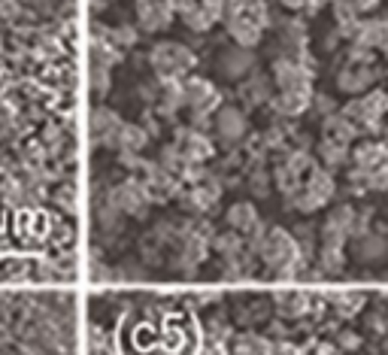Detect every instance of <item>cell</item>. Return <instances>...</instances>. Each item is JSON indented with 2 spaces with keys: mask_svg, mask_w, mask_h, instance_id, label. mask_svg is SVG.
<instances>
[{
  "mask_svg": "<svg viewBox=\"0 0 388 355\" xmlns=\"http://www.w3.org/2000/svg\"><path fill=\"white\" fill-rule=\"evenodd\" d=\"M146 140H149V134L143 131L140 125H121V131H119V143H116V149L119 152H137L146 146Z\"/></svg>",
  "mask_w": 388,
  "mask_h": 355,
  "instance_id": "obj_15",
  "label": "cell"
},
{
  "mask_svg": "<svg viewBox=\"0 0 388 355\" xmlns=\"http://www.w3.org/2000/svg\"><path fill=\"white\" fill-rule=\"evenodd\" d=\"M216 131L224 143H237L246 134V116L237 107H222L216 113Z\"/></svg>",
  "mask_w": 388,
  "mask_h": 355,
  "instance_id": "obj_7",
  "label": "cell"
},
{
  "mask_svg": "<svg viewBox=\"0 0 388 355\" xmlns=\"http://www.w3.org/2000/svg\"><path fill=\"white\" fill-rule=\"evenodd\" d=\"M107 4H112V0H91V6H95V9H100V6H107Z\"/></svg>",
  "mask_w": 388,
  "mask_h": 355,
  "instance_id": "obj_24",
  "label": "cell"
},
{
  "mask_svg": "<svg viewBox=\"0 0 388 355\" xmlns=\"http://www.w3.org/2000/svg\"><path fill=\"white\" fill-rule=\"evenodd\" d=\"M228 225L234 231H240V234H249V231L258 228V210L249 200H240V204H234L228 210Z\"/></svg>",
  "mask_w": 388,
  "mask_h": 355,
  "instance_id": "obj_11",
  "label": "cell"
},
{
  "mask_svg": "<svg viewBox=\"0 0 388 355\" xmlns=\"http://www.w3.org/2000/svg\"><path fill=\"white\" fill-rule=\"evenodd\" d=\"M385 146H388V134H385Z\"/></svg>",
  "mask_w": 388,
  "mask_h": 355,
  "instance_id": "obj_25",
  "label": "cell"
},
{
  "mask_svg": "<svg viewBox=\"0 0 388 355\" xmlns=\"http://www.w3.org/2000/svg\"><path fill=\"white\" fill-rule=\"evenodd\" d=\"M212 246H216L224 258H234V255H237V252H243V234H240V231H234V228H231L228 234H222V237L212 240Z\"/></svg>",
  "mask_w": 388,
  "mask_h": 355,
  "instance_id": "obj_17",
  "label": "cell"
},
{
  "mask_svg": "<svg viewBox=\"0 0 388 355\" xmlns=\"http://www.w3.org/2000/svg\"><path fill=\"white\" fill-rule=\"evenodd\" d=\"M370 83H373V70L364 67V61H352L349 67H343L340 73H337V85L343 91H349V95H358V91H364Z\"/></svg>",
  "mask_w": 388,
  "mask_h": 355,
  "instance_id": "obj_10",
  "label": "cell"
},
{
  "mask_svg": "<svg viewBox=\"0 0 388 355\" xmlns=\"http://www.w3.org/2000/svg\"><path fill=\"white\" fill-rule=\"evenodd\" d=\"M109 204L116 207L119 212H131V216H140L149 204V195H146V186L137 179H128L109 195Z\"/></svg>",
  "mask_w": 388,
  "mask_h": 355,
  "instance_id": "obj_4",
  "label": "cell"
},
{
  "mask_svg": "<svg viewBox=\"0 0 388 355\" xmlns=\"http://www.w3.org/2000/svg\"><path fill=\"white\" fill-rule=\"evenodd\" d=\"M240 95H246L249 104H264V100H267V79L255 76V79H249V83H243Z\"/></svg>",
  "mask_w": 388,
  "mask_h": 355,
  "instance_id": "obj_18",
  "label": "cell"
},
{
  "mask_svg": "<svg viewBox=\"0 0 388 355\" xmlns=\"http://www.w3.org/2000/svg\"><path fill=\"white\" fill-rule=\"evenodd\" d=\"M319 155H322V161L328 167H340L343 161H346V143H337V140H328V137H322V146H319Z\"/></svg>",
  "mask_w": 388,
  "mask_h": 355,
  "instance_id": "obj_16",
  "label": "cell"
},
{
  "mask_svg": "<svg viewBox=\"0 0 388 355\" xmlns=\"http://www.w3.org/2000/svg\"><path fill=\"white\" fill-rule=\"evenodd\" d=\"M252 64H255V55L249 52V46H234L219 58V70L228 79H243L252 70Z\"/></svg>",
  "mask_w": 388,
  "mask_h": 355,
  "instance_id": "obj_8",
  "label": "cell"
},
{
  "mask_svg": "<svg viewBox=\"0 0 388 355\" xmlns=\"http://www.w3.org/2000/svg\"><path fill=\"white\" fill-rule=\"evenodd\" d=\"M319 109H322V113H331V100L319 95Z\"/></svg>",
  "mask_w": 388,
  "mask_h": 355,
  "instance_id": "obj_23",
  "label": "cell"
},
{
  "mask_svg": "<svg viewBox=\"0 0 388 355\" xmlns=\"http://www.w3.org/2000/svg\"><path fill=\"white\" fill-rule=\"evenodd\" d=\"M121 125H125V121H121L107 107H97L95 113H91V137H95V143H100V146H112V149H116Z\"/></svg>",
  "mask_w": 388,
  "mask_h": 355,
  "instance_id": "obj_5",
  "label": "cell"
},
{
  "mask_svg": "<svg viewBox=\"0 0 388 355\" xmlns=\"http://www.w3.org/2000/svg\"><path fill=\"white\" fill-rule=\"evenodd\" d=\"M340 343H343V347H352V349H355V347H358L361 340L355 337V334H343V337H340Z\"/></svg>",
  "mask_w": 388,
  "mask_h": 355,
  "instance_id": "obj_22",
  "label": "cell"
},
{
  "mask_svg": "<svg viewBox=\"0 0 388 355\" xmlns=\"http://www.w3.org/2000/svg\"><path fill=\"white\" fill-rule=\"evenodd\" d=\"M176 146H179L182 155H186V161H191V164H194V161H207L212 155V143L200 134V131H191V128L179 131V134H176Z\"/></svg>",
  "mask_w": 388,
  "mask_h": 355,
  "instance_id": "obj_9",
  "label": "cell"
},
{
  "mask_svg": "<svg viewBox=\"0 0 388 355\" xmlns=\"http://www.w3.org/2000/svg\"><path fill=\"white\" fill-rule=\"evenodd\" d=\"M273 107L279 109L282 116H298L310 107V88H289V91H279V97L273 100Z\"/></svg>",
  "mask_w": 388,
  "mask_h": 355,
  "instance_id": "obj_12",
  "label": "cell"
},
{
  "mask_svg": "<svg viewBox=\"0 0 388 355\" xmlns=\"http://www.w3.org/2000/svg\"><path fill=\"white\" fill-rule=\"evenodd\" d=\"M107 88H109V67L91 64V91L95 95H107Z\"/></svg>",
  "mask_w": 388,
  "mask_h": 355,
  "instance_id": "obj_19",
  "label": "cell"
},
{
  "mask_svg": "<svg viewBox=\"0 0 388 355\" xmlns=\"http://www.w3.org/2000/svg\"><path fill=\"white\" fill-rule=\"evenodd\" d=\"M322 134L328 137V140H337V143H346V146H349V143H352V137L358 134V128H355L346 116L331 113L328 119H325V125H322Z\"/></svg>",
  "mask_w": 388,
  "mask_h": 355,
  "instance_id": "obj_13",
  "label": "cell"
},
{
  "mask_svg": "<svg viewBox=\"0 0 388 355\" xmlns=\"http://www.w3.org/2000/svg\"><path fill=\"white\" fill-rule=\"evenodd\" d=\"M182 100H186V107H191L198 116H207L219 104V91H216V85H212L210 79L188 76L186 83H182Z\"/></svg>",
  "mask_w": 388,
  "mask_h": 355,
  "instance_id": "obj_3",
  "label": "cell"
},
{
  "mask_svg": "<svg viewBox=\"0 0 388 355\" xmlns=\"http://www.w3.org/2000/svg\"><path fill=\"white\" fill-rule=\"evenodd\" d=\"M358 261H380L385 252H388V240L380 237V234H367L364 231V237H358Z\"/></svg>",
  "mask_w": 388,
  "mask_h": 355,
  "instance_id": "obj_14",
  "label": "cell"
},
{
  "mask_svg": "<svg viewBox=\"0 0 388 355\" xmlns=\"http://www.w3.org/2000/svg\"><path fill=\"white\" fill-rule=\"evenodd\" d=\"M273 79H277L279 91L310 88V73H306V67H301L294 58H279L277 64H273Z\"/></svg>",
  "mask_w": 388,
  "mask_h": 355,
  "instance_id": "obj_6",
  "label": "cell"
},
{
  "mask_svg": "<svg viewBox=\"0 0 388 355\" xmlns=\"http://www.w3.org/2000/svg\"><path fill=\"white\" fill-rule=\"evenodd\" d=\"M149 61L161 73V79H182L194 67V55L182 43H158Z\"/></svg>",
  "mask_w": 388,
  "mask_h": 355,
  "instance_id": "obj_1",
  "label": "cell"
},
{
  "mask_svg": "<svg viewBox=\"0 0 388 355\" xmlns=\"http://www.w3.org/2000/svg\"><path fill=\"white\" fill-rule=\"evenodd\" d=\"M0 18H18V4H16V0H0Z\"/></svg>",
  "mask_w": 388,
  "mask_h": 355,
  "instance_id": "obj_21",
  "label": "cell"
},
{
  "mask_svg": "<svg viewBox=\"0 0 388 355\" xmlns=\"http://www.w3.org/2000/svg\"><path fill=\"white\" fill-rule=\"evenodd\" d=\"M258 249H261L264 261H267L273 270H279V273H289L294 267V261H298V246H294V240L285 234L282 228L267 231V237L261 240Z\"/></svg>",
  "mask_w": 388,
  "mask_h": 355,
  "instance_id": "obj_2",
  "label": "cell"
},
{
  "mask_svg": "<svg viewBox=\"0 0 388 355\" xmlns=\"http://www.w3.org/2000/svg\"><path fill=\"white\" fill-rule=\"evenodd\" d=\"M277 303H279V310H282V313H291V316H298V313L306 310L303 295H294V291H289V295H279Z\"/></svg>",
  "mask_w": 388,
  "mask_h": 355,
  "instance_id": "obj_20",
  "label": "cell"
}]
</instances>
